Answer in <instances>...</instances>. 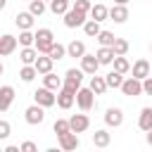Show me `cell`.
<instances>
[{"label": "cell", "instance_id": "obj_49", "mask_svg": "<svg viewBox=\"0 0 152 152\" xmlns=\"http://www.w3.org/2000/svg\"><path fill=\"white\" fill-rule=\"evenodd\" d=\"M45 2H50V0H45Z\"/></svg>", "mask_w": 152, "mask_h": 152}, {"label": "cell", "instance_id": "obj_33", "mask_svg": "<svg viewBox=\"0 0 152 152\" xmlns=\"http://www.w3.org/2000/svg\"><path fill=\"white\" fill-rule=\"evenodd\" d=\"M95 38H97V43H100V45H109V48H112V45H114V40H116V36H114L112 31H100Z\"/></svg>", "mask_w": 152, "mask_h": 152}, {"label": "cell", "instance_id": "obj_31", "mask_svg": "<svg viewBox=\"0 0 152 152\" xmlns=\"http://www.w3.org/2000/svg\"><path fill=\"white\" fill-rule=\"evenodd\" d=\"M66 10H69V2L66 0H50V12L52 14H62L64 17Z\"/></svg>", "mask_w": 152, "mask_h": 152}, {"label": "cell", "instance_id": "obj_2", "mask_svg": "<svg viewBox=\"0 0 152 152\" xmlns=\"http://www.w3.org/2000/svg\"><path fill=\"white\" fill-rule=\"evenodd\" d=\"M76 104L81 107V112H90L93 109V104H95V93L90 90V86L88 88H78L76 90Z\"/></svg>", "mask_w": 152, "mask_h": 152}, {"label": "cell", "instance_id": "obj_40", "mask_svg": "<svg viewBox=\"0 0 152 152\" xmlns=\"http://www.w3.org/2000/svg\"><path fill=\"white\" fill-rule=\"evenodd\" d=\"M142 93H145V95H152V76L142 78Z\"/></svg>", "mask_w": 152, "mask_h": 152}, {"label": "cell", "instance_id": "obj_13", "mask_svg": "<svg viewBox=\"0 0 152 152\" xmlns=\"http://www.w3.org/2000/svg\"><path fill=\"white\" fill-rule=\"evenodd\" d=\"M74 102H76V93H71V90H66V88H59V90H57V104H59L62 109H71Z\"/></svg>", "mask_w": 152, "mask_h": 152}, {"label": "cell", "instance_id": "obj_9", "mask_svg": "<svg viewBox=\"0 0 152 152\" xmlns=\"http://www.w3.org/2000/svg\"><path fill=\"white\" fill-rule=\"evenodd\" d=\"M78 145H81V140H78V133L69 131V133L59 135V147H62L64 152H71V150H76Z\"/></svg>", "mask_w": 152, "mask_h": 152}, {"label": "cell", "instance_id": "obj_8", "mask_svg": "<svg viewBox=\"0 0 152 152\" xmlns=\"http://www.w3.org/2000/svg\"><path fill=\"white\" fill-rule=\"evenodd\" d=\"M81 69H83V74H97V69H100V59H97V55H83L81 57Z\"/></svg>", "mask_w": 152, "mask_h": 152}, {"label": "cell", "instance_id": "obj_20", "mask_svg": "<svg viewBox=\"0 0 152 152\" xmlns=\"http://www.w3.org/2000/svg\"><path fill=\"white\" fill-rule=\"evenodd\" d=\"M90 19H95V21H104V19H109V10L102 5V2H95L93 7H90Z\"/></svg>", "mask_w": 152, "mask_h": 152}, {"label": "cell", "instance_id": "obj_18", "mask_svg": "<svg viewBox=\"0 0 152 152\" xmlns=\"http://www.w3.org/2000/svg\"><path fill=\"white\" fill-rule=\"evenodd\" d=\"M131 71H133V76H135V78H140V81H142V78H147V76H150V62H147V59H138V62L131 66Z\"/></svg>", "mask_w": 152, "mask_h": 152}, {"label": "cell", "instance_id": "obj_48", "mask_svg": "<svg viewBox=\"0 0 152 152\" xmlns=\"http://www.w3.org/2000/svg\"><path fill=\"white\" fill-rule=\"evenodd\" d=\"M66 2H71V0H66Z\"/></svg>", "mask_w": 152, "mask_h": 152}, {"label": "cell", "instance_id": "obj_22", "mask_svg": "<svg viewBox=\"0 0 152 152\" xmlns=\"http://www.w3.org/2000/svg\"><path fill=\"white\" fill-rule=\"evenodd\" d=\"M14 24H17L21 31H26V28H31V26H33V14H31V12H17Z\"/></svg>", "mask_w": 152, "mask_h": 152}, {"label": "cell", "instance_id": "obj_47", "mask_svg": "<svg viewBox=\"0 0 152 152\" xmlns=\"http://www.w3.org/2000/svg\"><path fill=\"white\" fill-rule=\"evenodd\" d=\"M150 50H152V43H150Z\"/></svg>", "mask_w": 152, "mask_h": 152}, {"label": "cell", "instance_id": "obj_14", "mask_svg": "<svg viewBox=\"0 0 152 152\" xmlns=\"http://www.w3.org/2000/svg\"><path fill=\"white\" fill-rule=\"evenodd\" d=\"M69 126H71V131H74V133H83V131H88L90 119H88L86 114H74V116L69 119Z\"/></svg>", "mask_w": 152, "mask_h": 152}, {"label": "cell", "instance_id": "obj_4", "mask_svg": "<svg viewBox=\"0 0 152 152\" xmlns=\"http://www.w3.org/2000/svg\"><path fill=\"white\" fill-rule=\"evenodd\" d=\"M81 83H83V69H69V71L64 74V86H62V88L76 93V90L81 88Z\"/></svg>", "mask_w": 152, "mask_h": 152}, {"label": "cell", "instance_id": "obj_44", "mask_svg": "<svg viewBox=\"0 0 152 152\" xmlns=\"http://www.w3.org/2000/svg\"><path fill=\"white\" fill-rule=\"evenodd\" d=\"M114 2H116V5H126L128 0H114Z\"/></svg>", "mask_w": 152, "mask_h": 152}, {"label": "cell", "instance_id": "obj_45", "mask_svg": "<svg viewBox=\"0 0 152 152\" xmlns=\"http://www.w3.org/2000/svg\"><path fill=\"white\" fill-rule=\"evenodd\" d=\"M5 5H7V0H0V10H5Z\"/></svg>", "mask_w": 152, "mask_h": 152}, {"label": "cell", "instance_id": "obj_46", "mask_svg": "<svg viewBox=\"0 0 152 152\" xmlns=\"http://www.w3.org/2000/svg\"><path fill=\"white\" fill-rule=\"evenodd\" d=\"M2 71H5V66H2V62H0V76H2Z\"/></svg>", "mask_w": 152, "mask_h": 152}, {"label": "cell", "instance_id": "obj_26", "mask_svg": "<svg viewBox=\"0 0 152 152\" xmlns=\"http://www.w3.org/2000/svg\"><path fill=\"white\" fill-rule=\"evenodd\" d=\"M109 142H112V135H109L104 128H100V131L93 133V145H95V147H107Z\"/></svg>", "mask_w": 152, "mask_h": 152}, {"label": "cell", "instance_id": "obj_16", "mask_svg": "<svg viewBox=\"0 0 152 152\" xmlns=\"http://www.w3.org/2000/svg\"><path fill=\"white\" fill-rule=\"evenodd\" d=\"M52 64H55V59H52L50 55H38V59L33 62V66H36L38 74H48V71H52Z\"/></svg>", "mask_w": 152, "mask_h": 152}, {"label": "cell", "instance_id": "obj_37", "mask_svg": "<svg viewBox=\"0 0 152 152\" xmlns=\"http://www.w3.org/2000/svg\"><path fill=\"white\" fill-rule=\"evenodd\" d=\"M128 48H131V45H128V40H126V38H116V40H114V45H112L114 55H126V52H128Z\"/></svg>", "mask_w": 152, "mask_h": 152}, {"label": "cell", "instance_id": "obj_29", "mask_svg": "<svg viewBox=\"0 0 152 152\" xmlns=\"http://www.w3.org/2000/svg\"><path fill=\"white\" fill-rule=\"evenodd\" d=\"M104 81H107V88H121V83H124V74H119V71H109L107 76H104Z\"/></svg>", "mask_w": 152, "mask_h": 152}, {"label": "cell", "instance_id": "obj_7", "mask_svg": "<svg viewBox=\"0 0 152 152\" xmlns=\"http://www.w3.org/2000/svg\"><path fill=\"white\" fill-rule=\"evenodd\" d=\"M24 119H26V124H31V126L43 124V119H45V107H40L38 102H36V104H31V107H26Z\"/></svg>", "mask_w": 152, "mask_h": 152}, {"label": "cell", "instance_id": "obj_39", "mask_svg": "<svg viewBox=\"0 0 152 152\" xmlns=\"http://www.w3.org/2000/svg\"><path fill=\"white\" fill-rule=\"evenodd\" d=\"M74 7H76V10H81V12H90V7H93V5H90V0H76V2H74Z\"/></svg>", "mask_w": 152, "mask_h": 152}, {"label": "cell", "instance_id": "obj_23", "mask_svg": "<svg viewBox=\"0 0 152 152\" xmlns=\"http://www.w3.org/2000/svg\"><path fill=\"white\" fill-rule=\"evenodd\" d=\"M66 55L69 57H83L86 55V45H83V40H71L69 45H66Z\"/></svg>", "mask_w": 152, "mask_h": 152}, {"label": "cell", "instance_id": "obj_12", "mask_svg": "<svg viewBox=\"0 0 152 152\" xmlns=\"http://www.w3.org/2000/svg\"><path fill=\"white\" fill-rule=\"evenodd\" d=\"M14 102V88L12 86H0V112H7Z\"/></svg>", "mask_w": 152, "mask_h": 152}, {"label": "cell", "instance_id": "obj_17", "mask_svg": "<svg viewBox=\"0 0 152 152\" xmlns=\"http://www.w3.org/2000/svg\"><path fill=\"white\" fill-rule=\"evenodd\" d=\"M38 50H36V45H26V48H21V52H19V59H21V64H33L36 59H38Z\"/></svg>", "mask_w": 152, "mask_h": 152}, {"label": "cell", "instance_id": "obj_35", "mask_svg": "<svg viewBox=\"0 0 152 152\" xmlns=\"http://www.w3.org/2000/svg\"><path fill=\"white\" fill-rule=\"evenodd\" d=\"M52 131L57 133V138H59V135H64V133H69V131H71L69 119H57V121H55V126H52Z\"/></svg>", "mask_w": 152, "mask_h": 152}, {"label": "cell", "instance_id": "obj_42", "mask_svg": "<svg viewBox=\"0 0 152 152\" xmlns=\"http://www.w3.org/2000/svg\"><path fill=\"white\" fill-rule=\"evenodd\" d=\"M5 152H21V147H17V145H7Z\"/></svg>", "mask_w": 152, "mask_h": 152}, {"label": "cell", "instance_id": "obj_21", "mask_svg": "<svg viewBox=\"0 0 152 152\" xmlns=\"http://www.w3.org/2000/svg\"><path fill=\"white\" fill-rule=\"evenodd\" d=\"M138 126H140V131H150V128H152V107H142V109H140Z\"/></svg>", "mask_w": 152, "mask_h": 152}, {"label": "cell", "instance_id": "obj_38", "mask_svg": "<svg viewBox=\"0 0 152 152\" xmlns=\"http://www.w3.org/2000/svg\"><path fill=\"white\" fill-rule=\"evenodd\" d=\"M12 135V126H10V121H2L0 119V140H7Z\"/></svg>", "mask_w": 152, "mask_h": 152}, {"label": "cell", "instance_id": "obj_15", "mask_svg": "<svg viewBox=\"0 0 152 152\" xmlns=\"http://www.w3.org/2000/svg\"><path fill=\"white\" fill-rule=\"evenodd\" d=\"M109 19H112V21H116V24H124V21L128 19V7H126V5H116V2H114V7H109Z\"/></svg>", "mask_w": 152, "mask_h": 152}, {"label": "cell", "instance_id": "obj_25", "mask_svg": "<svg viewBox=\"0 0 152 152\" xmlns=\"http://www.w3.org/2000/svg\"><path fill=\"white\" fill-rule=\"evenodd\" d=\"M90 90H93L95 95H102V93L107 90V81H104V76L93 74V76H90Z\"/></svg>", "mask_w": 152, "mask_h": 152}, {"label": "cell", "instance_id": "obj_27", "mask_svg": "<svg viewBox=\"0 0 152 152\" xmlns=\"http://www.w3.org/2000/svg\"><path fill=\"white\" fill-rule=\"evenodd\" d=\"M112 64H114V71H119V74H128L131 71V62L126 59V55H116Z\"/></svg>", "mask_w": 152, "mask_h": 152}, {"label": "cell", "instance_id": "obj_30", "mask_svg": "<svg viewBox=\"0 0 152 152\" xmlns=\"http://www.w3.org/2000/svg\"><path fill=\"white\" fill-rule=\"evenodd\" d=\"M83 31H86V36L88 38H95L102 28H100V21H95V19H88L86 24H83Z\"/></svg>", "mask_w": 152, "mask_h": 152}, {"label": "cell", "instance_id": "obj_36", "mask_svg": "<svg viewBox=\"0 0 152 152\" xmlns=\"http://www.w3.org/2000/svg\"><path fill=\"white\" fill-rule=\"evenodd\" d=\"M28 12L33 17H40L45 12V0H28Z\"/></svg>", "mask_w": 152, "mask_h": 152}, {"label": "cell", "instance_id": "obj_28", "mask_svg": "<svg viewBox=\"0 0 152 152\" xmlns=\"http://www.w3.org/2000/svg\"><path fill=\"white\" fill-rule=\"evenodd\" d=\"M36 76H38V71H36V66H33V64H24V66H21V71H19V78H21L24 83H31Z\"/></svg>", "mask_w": 152, "mask_h": 152}, {"label": "cell", "instance_id": "obj_34", "mask_svg": "<svg viewBox=\"0 0 152 152\" xmlns=\"http://www.w3.org/2000/svg\"><path fill=\"white\" fill-rule=\"evenodd\" d=\"M48 55H50V57H52V59L57 62V59L66 57V48H64L62 43H52V48H50V52H48Z\"/></svg>", "mask_w": 152, "mask_h": 152}, {"label": "cell", "instance_id": "obj_1", "mask_svg": "<svg viewBox=\"0 0 152 152\" xmlns=\"http://www.w3.org/2000/svg\"><path fill=\"white\" fill-rule=\"evenodd\" d=\"M52 43H55V33L50 31V28H38L36 31V50L40 52V55H48L50 52V48H52Z\"/></svg>", "mask_w": 152, "mask_h": 152}, {"label": "cell", "instance_id": "obj_6", "mask_svg": "<svg viewBox=\"0 0 152 152\" xmlns=\"http://www.w3.org/2000/svg\"><path fill=\"white\" fill-rule=\"evenodd\" d=\"M33 100L40 104V107H52V104H57V95H55V90H50V88H38L36 93H33Z\"/></svg>", "mask_w": 152, "mask_h": 152}, {"label": "cell", "instance_id": "obj_32", "mask_svg": "<svg viewBox=\"0 0 152 152\" xmlns=\"http://www.w3.org/2000/svg\"><path fill=\"white\" fill-rule=\"evenodd\" d=\"M17 40H19V45H21V48L33 45V43H36V33H31V28H26V31H21V33H19V38H17Z\"/></svg>", "mask_w": 152, "mask_h": 152}, {"label": "cell", "instance_id": "obj_3", "mask_svg": "<svg viewBox=\"0 0 152 152\" xmlns=\"http://www.w3.org/2000/svg\"><path fill=\"white\" fill-rule=\"evenodd\" d=\"M86 17H88V12H81V10H76V7H69V10L64 12V26H66V28L83 26V24H86Z\"/></svg>", "mask_w": 152, "mask_h": 152}, {"label": "cell", "instance_id": "obj_43", "mask_svg": "<svg viewBox=\"0 0 152 152\" xmlns=\"http://www.w3.org/2000/svg\"><path fill=\"white\" fill-rule=\"evenodd\" d=\"M145 140H147V145L152 147V128H150V131H145Z\"/></svg>", "mask_w": 152, "mask_h": 152}, {"label": "cell", "instance_id": "obj_10", "mask_svg": "<svg viewBox=\"0 0 152 152\" xmlns=\"http://www.w3.org/2000/svg\"><path fill=\"white\" fill-rule=\"evenodd\" d=\"M17 45H19V40H17L14 36H10V33L0 36V57H7V55H12V52L17 50Z\"/></svg>", "mask_w": 152, "mask_h": 152}, {"label": "cell", "instance_id": "obj_5", "mask_svg": "<svg viewBox=\"0 0 152 152\" xmlns=\"http://www.w3.org/2000/svg\"><path fill=\"white\" fill-rule=\"evenodd\" d=\"M121 93L128 95V97H138V95H142V81L135 78V76L124 78V83H121Z\"/></svg>", "mask_w": 152, "mask_h": 152}, {"label": "cell", "instance_id": "obj_24", "mask_svg": "<svg viewBox=\"0 0 152 152\" xmlns=\"http://www.w3.org/2000/svg\"><path fill=\"white\" fill-rule=\"evenodd\" d=\"M95 55H97L100 64H112V62H114V57H116V55H114V50H112L109 45H100V50H97Z\"/></svg>", "mask_w": 152, "mask_h": 152}, {"label": "cell", "instance_id": "obj_50", "mask_svg": "<svg viewBox=\"0 0 152 152\" xmlns=\"http://www.w3.org/2000/svg\"><path fill=\"white\" fill-rule=\"evenodd\" d=\"M26 2H28V0H26Z\"/></svg>", "mask_w": 152, "mask_h": 152}, {"label": "cell", "instance_id": "obj_11", "mask_svg": "<svg viewBox=\"0 0 152 152\" xmlns=\"http://www.w3.org/2000/svg\"><path fill=\"white\" fill-rule=\"evenodd\" d=\"M104 124L112 126V128L121 126V124H124V112H121L119 107H109V109L104 112Z\"/></svg>", "mask_w": 152, "mask_h": 152}, {"label": "cell", "instance_id": "obj_41", "mask_svg": "<svg viewBox=\"0 0 152 152\" xmlns=\"http://www.w3.org/2000/svg\"><path fill=\"white\" fill-rule=\"evenodd\" d=\"M19 147H21V152H36V150H38V147H36V142H31V140H26V142H21Z\"/></svg>", "mask_w": 152, "mask_h": 152}, {"label": "cell", "instance_id": "obj_19", "mask_svg": "<svg viewBox=\"0 0 152 152\" xmlns=\"http://www.w3.org/2000/svg\"><path fill=\"white\" fill-rule=\"evenodd\" d=\"M43 86L57 93V90H59V88L64 86V81H62V78H59L57 74H52V71H48V74H43Z\"/></svg>", "mask_w": 152, "mask_h": 152}]
</instances>
